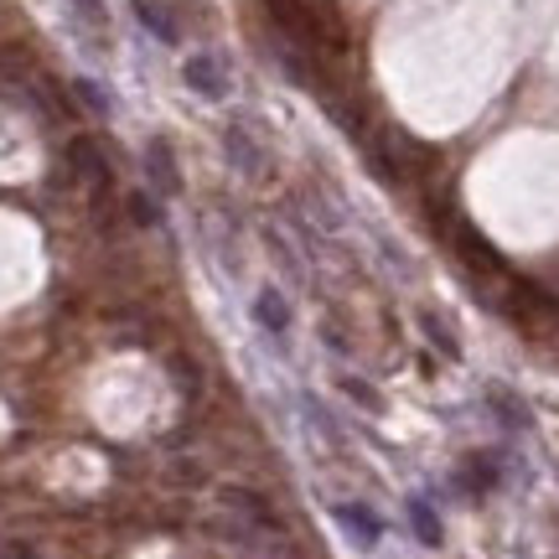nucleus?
I'll return each instance as SVG.
<instances>
[{
	"instance_id": "obj_1",
	"label": "nucleus",
	"mask_w": 559,
	"mask_h": 559,
	"mask_svg": "<svg viewBox=\"0 0 559 559\" xmlns=\"http://www.w3.org/2000/svg\"><path fill=\"white\" fill-rule=\"evenodd\" d=\"M181 79H187V88H192V94H202V99H213V104H223L228 94H234L228 62H223L218 52H192V58L181 62Z\"/></svg>"
},
{
	"instance_id": "obj_2",
	"label": "nucleus",
	"mask_w": 559,
	"mask_h": 559,
	"mask_svg": "<svg viewBox=\"0 0 559 559\" xmlns=\"http://www.w3.org/2000/svg\"><path fill=\"white\" fill-rule=\"evenodd\" d=\"M332 519H337V528L353 544H358V549H379L383 519L373 513V508H368V502H332Z\"/></svg>"
},
{
	"instance_id": "obj_3",
	"label": "nucleus",
	"mask_w": 559,
	"mask_h": 559,
	"mask_svg": "<svg viewBox=\"0 0 559 559\" xmlns=\"http://www.w3.org/2000/svg\"><path fill=\"white\" fill-rule=\"evenodd\" d=\"M223 151H228V166L239 171V177H249V181H260L264 171H270V156H264V145L243 124H228L223 130Z\"/></svg>"
},
{
	"instance_id": "obj_4",
	"label": "nucleus",
	"mask_w": 559,
	"mask_h": 559,
	"mask_svg": "<svg viewBox=\"0 0 559 559\" xmlns=\"http://www.w3.org/2000/svg\"><path fill=\"white\" fill-rule=\"evenodd\" d=\"M145 177L156 187L160 198H181V166H177V151H171V140H151L145 145Z\"/></svg>"
},
{
	"instance_id": "obj_5",
	"label": "nucleus",
	"mask_w": 559,
	"mask_h": 559,
	"mask_svg": "<svg viewBox=\"0 0 559 559\" xmlns=\"http://www.w3.org/2000/svg\"><path fill=\"white\" fill-rule=\"evenodd\" d=\"M254 321H260L270 337H285L290 332V300L280 296L275 285H264L260 296H254Z\"/></svg>"
},
{
	"instance_id": "obj_6",
	"label": "nucleus",
	"mask_w": 559,
	"mask_h": 559,
	"mask_svg": "<svg viewBox=\"0 0 559 559\" xmlns=\"http://www.w3.org/2000/svg\"><path fill=\"white\" fill-rule=\"evenodd\" d=\"M487 409H492L508 430H528V425H534V415L519 404V394H513V389H502V383H487Z\"/></svg>"
},
{
	"instance_id": "obj_7",
	"label": "nucleus",
	"mask_w": 559,
	"mask_h": 559,
	"mask_svg": "<svg viewBox=\"0 0 559 559\" xmlns=\"http://www.w3.org/2000/svg\"><path fill=\"white\" fill-rule=\"evenodd\" d=\"M68 160H73V171H79L83 181H94V187L109 181V160L99 156V145H94V140H73V145H68Z\"/></svg>"
},
{
	"instance_id": "obj_8",
	"label": "nucleus",
	"mask_w": 559,
	"mask_h": 559,
	"mask_svg": "<svg viewBox=\"0 0 559 559\" xmlns=\"http://www.w3.org/2000/svg\"><path fill=\"white\" fill-rule=\"evenodd\" d=\"M135 21H140V26H145V32H151L156 41H166V47L181 37L177 21H171V11H166V5H156V0H135Z\"/></svg>"
},
{
	"instance_id": "obj_9",
	"label": "nucleus",
	"mask_w": 559,
	"mask_h": 559,
	"mask_svg": "<svg viewBox=\"0 0 559 559\" xmlns=\"http://www.w3.org/2000/svg\"><path fill=\"white\" fill-rule=\"evenodd\" d=\"M409 523H415V539H419V544H430V549H436V544H445L440 513H436V508H430L425 498H409Z\"/></svg>"
},
{
	"instance_id": "obj_10",
	"label": "nucleus",
	"mask_w": 559,
	"mask_h": 559,
	"mask_svg": "<svg viewBox=\"0 0 559 559\" xmlns=\"http://www.w3.org/2000/svg\"><path fill=\"white\" fill-rule=\"evenodd\" d=\"M337 389L347 394V400L358 404V409H368V415H383V400H379V389L368 379H358V373H342L337 379Z\"/></svg>"
},
{
	"instance_id": "obj_11",
	"label": "nucleus",
	"mask_w": 559,
	"mask_h": 559,
	"mask_svg": "<svg viewBox=\"0 0 559 559\" xmlns=\"http://www.w3.org/2000/svg\"><path fill=\"white\" fill-rule=\"evenodd\" d=\"M419 332H425V337L436 342V347H440V353H445V358H461V342L451 337L445 326H440V317H436V311H419Z\"/></svg>"
},
{
	"instance_id": "obj_12",
	"label": "nucleus",
	"mask_w": 559,
	"mask_h": 559,
	"mask_svg": "<svg viewBox=\"0 0 559 559\" xmlns=\"http://www.w3.org/2000/svg\"><path fill=\"white\" fill-rule=\"evenodd\" d=\"M73 94L88 104V115H115V99H109V94H104L94 79H73Z\"/></svg>"
},
{
	"instance_id": "obj_13",
	"label": "nucleus",
	"mask_w": 559,
	"mask_h": 559,
	"mask_svg": "<svg viewBox=\"0 0 559 559\" xmlns=\"http://www.w3.org/2000/svg\"><path fill=\"white\" fill-rule=\"evenodd\" d=\"M130 213H135L140 228H156V223H160V207L145 198V192H130Z\"/></svg>"
},
{
	"instance_id": "obj_14",
	"label": "nucleus",
	"mask_w": 559,
	"mask_h": 559,
	"mask_svg": "<svg viewBox=\"0 0 559 559\" xmlns=\"http://www.w3.org/2000/svg\"><path fill=\"white\" fill-rule=\"evenodd\" d=\"M68 5H73V11H79L83 21H94V26L104 21V0H68Z\"/></svg>"
}]
</instances>
